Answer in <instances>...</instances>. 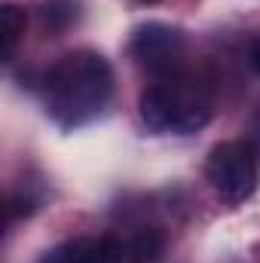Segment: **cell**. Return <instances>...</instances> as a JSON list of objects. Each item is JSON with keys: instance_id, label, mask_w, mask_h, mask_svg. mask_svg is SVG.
I'll return each instance as SVG.
<instances>
[{"instance_id": "4", "label": "cell", "mask_w": 260, "mask_h": 263, "mask_svg": "<svg viewBox=\"0 0 260 263\" xmlns=\"http://www.w3.org/2000/svg\"><path fill=\"white\" fill-rule=\"evenodd\" d=\"M181 49H184V37L178 28H169L162 22H147L135 31L132 37V52L141 65H147L153 73H162V77H175L172 70L181 59Z\"/></svg>"}, {"instance_id": "2", "label": "cell", "mask_w": 260, "mask_h": 263, "mask_svg": "<svg viewBox=\"0 0 260 263\" xmlns=\"http://www.w3.org/2000/svg\"><path fill=\"white\" fill-rule=\"evenodd\" d=\"M138 110H141V123L153 135H165V132L190 135L211 120L208 101L196 95L193 89H187L178 77H162V83L144 89Z\"/></svg>"}, {"instance_id": "7", "label": "cell", "mask_w": 260, "mask_h": 263, "mask_svg": "<svg viewBox=\"0 0 260 263\" xmlns=\"http://www.w3.org/2000/svg\"><path fill=\"white\" fill-rule=\"evenodd\" d=\"M25 28H28L25 9L6 3V6L0 9V37H3V59H6V62L15 55V46H18V40L25 37Z\"/></svg>"}, {"instance_id": "8", "label": "cell", "mask_w": 260, "mask_h": 263, "mask_svg": "<svg viewBox=\"0 0 260 263\" xmlns=\"http://www.w3.org/2000/svg\"><path fill=\"white\" fill-rule=\"evenodd\" d=\"M6 211H9V223H12V220H18L22 214H31V211H34V202L28 196H9V208H6Z\"/></svg>"}, {"instance_id": "5", "label": "cell", "mask_w": 260, "mask_h": 263, "mask_svg": "<svg viewBox=\"0 0 260 263\" xmlns=\"http://www.w3.org/2000/svg\"><path fill=\"white\" fill-rule=\"evenodd\" d=\"M37 263H132L129 239L101 236V239H67L62 245L49 248Z\"/></svg>"}, {"instance_id": "1", "label": "cell", "mask_w": 260, "mask_h": 263, "mask_svg": "<svg viewBox=\"0 0 260 263\" xmlns=\"http://www.w3.org/2000/svg\"><path fill=\"white\" fill-rule=\"evenodd\" d=\"M46 92V114L62 129L89 126L114 95V70L104 55L92 49L70 52L49 67L43 80Z\"/></svg>"}, {"instance_id": "10", "label": "cell", "mask_w": 260, "mask_h": 263, "mask_svg": "<svg viewBox=\"0 0 260 263\" xmlns=\"http://www.w3.org/2000/svg\"><path fill=\"white\" fill-rule=\"evenodd\" d=\"M138 3H156V0H138Z\"/></svg>"}, {"instance_id": "9", "label": "cell", "mask_w": 260, "mask_h": 263, "mask_svg": "<svg viewBox=\"0 0 260 263\" xmlns=\"http://www.w3.org/2000/svg\"><path fill=\"white\" fill-rule=\"evenodd\" d=\"M248 62H251V67H254V73H260V40L251 43V49H248Z\"/></svg>"}, {"instance_id": "6", "label": "cell", "mask_w": 260, "mask_h": 263, "mask_svg": "<svg viewBox=\"0 0 260 263\" xmlns=\"http://www.w3.org/2000/svg\"><path fill=\"white\" fill-rule=\"evenodd\" d=\"M132 263H156L165 251V236L156 227H141L129 239Z\"/></svg>"}, {"instance_id": "3", "label": "cell", "mask_w": 260, "mask_h": 263, "mask_svg": "<svg viewBox=\"0 0 260 263\" xmlns=\"http://www.w3.org/2000/svg\"><path fill=\"white\" fill-rule=\"evenodd\" d=\"M208 184L227 202H245L257 190V156L245 141H224L205 159Z\"/></svg>"}]
</instances>
